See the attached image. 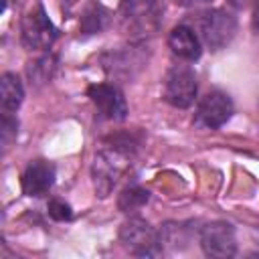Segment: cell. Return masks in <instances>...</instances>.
Masks as SVG:
<instances>
[{
    "label": "cell",
    "instance_id": "cell-4",
    "mask_svg": "<svg viewBox=\"0 0 259 259\" xmlns=\"http://www.w3.org/2000/svg\"><path fill=\"white\" fill-rule=\"evenodd\" d=\"M200 34L208 49H225L237 34V18L221 8L206 10L200 16Z\"/></svg>",
    "mask_w": 259,
    "mask_h": 259
},
{
    "label": "cell",
    "instance_id": "cell-15",
    "mask_svg": "<svg viewBox=\"0 0 259 259\" xmlns=\"http://www.w3.org/2000/svg\"><path fill=\"white\" fill-rule=\"evenodd\" d=\"M53 71H55V57H40L38 61L30 63L28 67V77L40 85V83H47L51 77H53Z\"/></svg>",
    "mask_w": 259,
    "mask_h": 259
},
{
    "label": "cell",
    "instance_id": "cell-11",
    "mask_svg": "<svg viewBox=\"0 0 259 259\" xmlns=\"http://www.w3.org/2000/svg\"><path fill=\"white\" fill-rule=\"evenodd\" d=\"M168 45H170L172 53L184 61H196L202 53L198 36L188 26H174L168 36Z\"/></svg>",
    "mask_w": 259,
    "mask_h": 259
},
{
    "label": "cell",
    "instance_id": "cell-7",
    "mask_svg": "<svg viewBox=\"0 0 259 259\" xmlns=\"http://www.w3.org/2000/svg\"><path fill=\"white\" fill-rule=\"evenodd\" d=\"M200 247L206 257L227 259L237 253V239L235 231L225 221H214L202 227L200 231Z\"/></svg>",
    "mask_w": 259,
    "mask_h": 259
},
{
    "label": "cell",
    "instance_id": "cell-1",
    "mask_svg": "<svg viewBox=\"0 0 259 259\" xmlns=\"http://www.w3.org/2000/svg\"><path fill=\"white\" fill-rule=\"evenodd\" d=\"M130 154L132 150L117 146V144H111V148L99 150L95 154L93 164H91V178H93V188L97 196L105 198L113 190L119 176L125 172L130 164Z\"/></svg>",
    "mask_w": 259,
    "mask_h": 259
},
{
    "label": "cell",
    "instance_id": "cell-20",
    "mask_svg": "<svg viewBox=\"0 0 259 259\" xmlns=\"http://www.w3.org/2000/svg\"><path fill=\"white\" fill-rule=\"evenodd\" d=\"M69 2H73V0H69Z\"/></svg>",
    "mask_w": 259,
    "mask_h": 259
},
{
    "label": "cell",
    "instance_id": "cell-14",
    "mask_svg": "<svg viewBox=\"0 0 259 259\" xmlns=\"http://www.w3.org/2000/svg\"><path fill=\"white\" fill-rule=\"evenodd\" d=\"M148 198H150L148 190H144L140 186H127L121 190V194L117 198V206L123 212H134V210L142 208L148 202Z\"/></svg>",
    "mask_w": 259,
    "mask_h": 259
},
{
    "label": "cell",
    "instance_id": "cell-18",
    "mask_svg": "<svg viewBox=\"0 0 259 259\" xmlns=\"http://www.w3.org/2000/svg\"><path fill=\"white\" fill-rule=\"evenodd\" d=\"M176 4L180 6H196V4H204V2H210V0H174Z\"/></svg>",
    "mask_w": 259,
    "mask_h": 259
},
{
    "label": "cell",
    "instance_id": "cell-13",
    "mask_svg": "<svg viewBox=\"0 0 259 259\" xmlns=\"http://www.w3.org/2000/svg\"><path fill=\"white\" fill-rule=\"evenodd\" d=\"M107 20H109V12L101 4H89L81 16V30L87 34L99 32L105 28Z\"/></svg>",
    "mask_w": 259,
    "mask_h": 259
},
{
    "label": "cell",
    "instance_id": "cell-6",
    "mask_svg": "<svg viewBox=\"0 0 259 259\" xmlns=\"http://www.w3.org/2000/svg\"><path fill=\"white\" fill-rule=\"evenodd\" d=\"M121 16L132 34H150L158 28L160 10L156 0H121Z\"/></svg>",
    "mask_w": 259,
    "mask_h": 259
},
{
    "label": "cell",
    "instance_id": "cell-10",
    "mask_svg": "<svg viewBox=\"0 0 259 259\" xmlns=\"http://www.w3.org/2000/svg\"><path fill=\"white\" fill-rule=\"evenodd\" d=\"M55 182V166L47 160H34L22 174V190L28 196H42Z\"/></svg>",
    "mask_w": 259,
    "mask_h": 259
},
{
    "label": "cell",
    "instance_id": "cell-12",
    "mask_svg": "<svg viewBox=\"0 0 259 259\" xmlns=\"http://www.w3.org/2000/svg\"><path fill=\"white\" fill-rule=\"evenodd\" d=\"M24 99V87L14 73H4L0 79V103L4 113H12Z\"/></svg>",
    "mask_w": 259,
    "mask_h": 259
},
{
    "label": "cell",
    "instance_id": "cell-16",
    "mask_svg": "<svg viewBox=\"0 0 259 259\" xmlns=\"http://www.w3.org/2000/svg\"><path fill=\"white\" fill-rule=\"evenodd\" d=\"M49 214L55 219V221H69L71 219V206L65 202V200H59V198H53L49 202Z\"/></svg>",
    "mask_w": 259,
    "mask_h": 259
},
{
    "label": "cell",
    "instance_id": "cell-9",
    "mask_svg": "<svg viewBox=\"0 0 259 259\" xmlns=\"http://www.w3.org/2000/svg\"><path fill=\"white\" fill-rule=\"evenodd\" d=\"M89 99L97 107L99 115L109 121H123L127 117V105L121 91L109 83H95L87 89Z\"/></svg>",
    "mask_w": 259,
    "mask_h": 259
},
{
    "label": "cell",
    "instance_id": "cell-19",
    "mask_svg": "<svg viewBox=\"0 0 259 259\" xmlns=\"http://www.w3.org/2000/svg\"><path fill=\"white\" fill-rule=\"evenodd\" d=\"M249 2H251V0H229V4L235 6V8H245Z\"/></svg>",
    "mask_w": 259,
    "mask_h": 259
},
{
    "label": "cell",
    "instance_id": "cell-8",
    "mask_svg": "<svg viewBox=\"0 0 259 259\" xmlns=\"http://www.w3.org/2000/svg\"><path fill=\"white\" fill-rule=\"evenodd\" d=\"M233 115V101L227 93L223 91H210L206 93L198 107H196V115H194V123L206 130H217L223 123H227Z\"/></svg>",
    "mask_w": 259,
    "mask_h": 259
},
{
    "label": "cell",
    "instance_id": "cell-17",
    "mask_svg": "<svg viewBox=\"0 0 259 259\" xmlns=\"http://www.w3.org/2000/svg\"><path fill=\"white\" fill-rule=\"evenodd\" d=\"M251 26L255 32H259V0H255V6H253V18H251Z\"/></svg>",
    "mask_w": 259,
    "mask_h": 259
},
{
    "label": "cell",
    "instance_id": "cell-5",
    "mask_svg": "<svg viewBox=\"0 0 259 259\" xmlns=\"http://www.w3.org/2000/svg\"><path fill=\"white\" fill-rule=\"evenodd\" d=\"M196 75L186 65H176L168 71L164 81V99L178 109H186L194 103L196 97Z\"/></svg>",
    "mask_w": 259,
    "mask_h": 259
},
{
    "label": "cell",
    "instance_id": "cell-2",
    "mask_svg": "<svg viewBox=\"0 0 259 259\" xmlns=\"http://www.w3.org/2000/svg\"><path fill=\"white\" fill-rule=\"evenodd\" d=\"M119 241L138 257H154L160 253V233L144 219H130L119 229Z\"/></svg>",
    "mask_w": 259,
    "mask_h": 259
},
{
    "label": "cell",
    "instance_id": "cell-3",
    "mask_svg": "<svg viewBox=\"0 0 259 259\" xmlns=\"http://www.w3.org/2000/svg\"><path fill=\"white\" fill-rule=\"evenodd\" d=\"M20 40L28 51H45L57 40V28L42 6L32 8L20 22Z\"/></svg>",
    "mask_w": 259,
    "mask_h": 259
}]
</instances>
